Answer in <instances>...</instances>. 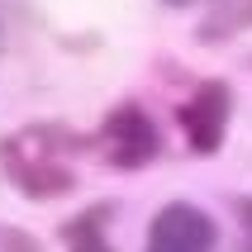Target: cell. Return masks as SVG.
<instances>
[{
  "mask_svg": "<svg viewBox=\"0 0 252 252\" xmlns=\"http://www.w3.org/2000/svg\"><path fill=\"white\" fill-rule=\"evenodd\" d=\"M53 138H57V128L33 124V128H19L14 138L0 143V167H5L10 186L24 190L29 200H57L67 190H76V171L62 162V153H76L86 143L81 138L53 143Z\"/></svg>",
  "mask_w": 252,
  "mask_h": 252,
  "instance_id": "1",
  "label": "cell"
},
{
  "mask_svg": "<svg viewBox=\"0 0 252 252\" xmlns=\"http://www.w3.org/2000/svg\"><path fill=\"white\" fill-rule=\"evenodd\" d=\"M100 143H105V157H110L114 167L133 171V167H148L157 157L162 133H157V124L148 119L143 105H119L105 119V128H100Z\"/></svg>",
  "mask_w": 252,
  "mask_h": 252,
  "instance_id": "2",
  "label": "cell"
},
{
  "mask_svg": "<svg viewBox=\"0 0 252 252\" xmlns=\"http://www.w3.org/2000/svg\"><path fill=\"white\" fill-rule=\"evenodd\" d=\"M214 238H219V228H214V219L200 205L171 200L153 219L148 252H214Z\"/></svg>",
  "mask_w": 252,
  "mask_h": 252,
  "instance_id": "3",
  "label": "cell"
},
{
  "mask_svg": "<svg viewBox=\"0 0 252 252\" xmlns=\"http://www.w3.org/2000/svg\"><path fill=\"white\" fill-rule=\"evenodd\" d=\"M228 114H233L228 86L224 81H200V91L181 105V128H186L190 153H200V157L219 153V143L228 133Z\"/></svg>",
  "mask_w": 252,
  "mask_h": 252,
  "instance_id": "4",
  "label": "cell"
},
{
  "mask_svg": "<svg viewBox=\"0 0 252 252\" xmlns=\"http://www.w3.org/2000/svg\"><path fill=\"white\" fill-rule=\"evenodd\" d=\"M105 214H110V205H100V210L81 214L76 224H67V252H114L105 243Z\"/></svg>",
  "mask_w": 252,
  "mask_h": 252,
  "instance_id": "5",
  "label": "cell"
},
{
  "mask_svg": "<svg viewBox=\"0 0 252 252\" xmlns=\"http://www.w3.org/2000/svg\"><path fill=\"white\" fill-rule=\"evenodd\" d=\"M0 252H43V243L14 224H0Z\"/></svg>",
  "mask_w": 252,
  "mask_h": 252,
  "instance_id": "6",
  "label": "cell"
},
{
  "mask_svg": "<svg viewBox=\"0 0 252 252\" xmlns=\"http://www.w3.org/2000/svg\"><path fill=\"white\" fill-rule=\"evenodd\" d=\"M233 210H238V252H252V195H243Z\"/></svg>",
  "mask_w": 252,
  "mask_h": 252,
  "instance_id": "7",
  "label": "cell"
},
{
  "mask_svg": "<svg viewBox=\"0 0 252 252\" xmlns=\"http://www.w3.org/2000/svg\"><path fill=\"white\" fill-rule=\"evenodd\" d=\"M238 19H252V5H248V10H243V14H238Z\"/></svg>",
  "mask_w": 252,
  "mask_h": 252,
  "instance_id": "8",
  "label": "cell"
},
{
  "mask_svg": "<svg viewBox=\"0 0 252 252\" xmlns=\"http://www.w3.org/2000/svg\"><path fill=\"white\" fill-rule=\"evenodd\" d=\"M167 5H190V0H167Z\"/></svg>",
  "mask_w": 252,
  "mask_h": 252,
  "instance_id": "9",
  "label": "cell"
}]
</instances>
